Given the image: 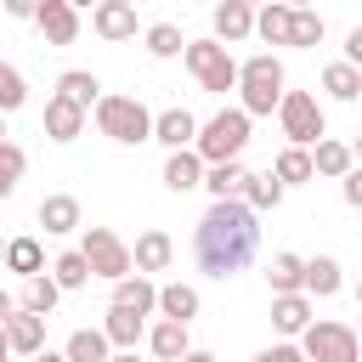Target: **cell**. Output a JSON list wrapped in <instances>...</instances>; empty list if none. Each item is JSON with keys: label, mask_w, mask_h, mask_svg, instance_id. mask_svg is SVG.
<instances>
[{"label": "cell", "mask_w": 362, "mask_h": 362, "mask_svg": "<svg viewBox=\"0 0 362 362\" xmlns=\"http://www.w3.org/2000/svg\"><path fill=\"white\" fill-rule=\"evenodd\" d=\"M192 255H198V272L226 283L238 277L255 255H260V215L243 204V198H221L204 209L198 232H192Z\"/></svg>", "instance_id": "cell-1"}, {"label": "cell", "mask_w": 362, "mask_h": 362, "mask_svg": "<svg viewBox=\"0 0 362 362\" xmlns=\"http://www.w3.org/2000/svg\"><path fill=\"white\" fill-rule=\"evenodd\" d=\"M283 90H288V79H283V62H277L272 51H255V57L238 62V107H243L249 119L277 113Z\"/></svg>", "instance_id": "cell-2"}, {"label": "cell", "mask_w": 362, "mask_h": 362, "mask_svg": "<svg viewBox=\"0 0 362 362\" xmlns=\"http://www.w3.org/2000/svg\"><path fill=\"white\" fill-rule=\"evenodd\" d=\"M249 113L243 107H221V113H209L204 124H198V141H192V153L204 158V170L209 164H232L243 147H249Z\"/></svg>", "instance_id": "cell-3"}, {"label": "cell", "mask_w": 362, "mask_h": 362, "mask_svg": "<svg viewBox=\"0 0 362 362\" xmlns=\"http://www.w3.org/2000/svg\"><path fill=\"white\" fill-rule=\"evenodd\" d=\"M90 119H96V130H102L107 141H119V147L153 141V113H147L141 96H102V102L90 107Z\"/></svg>", "instance_id": "cell-4"}, {"label": "cell", "mask_w": 362, "mask_h": 362, "mask_svg": "<svg viewBox=\"0 0 362 362\" xmlns=\"http://www.w3.org/2000/svg\"><path fill=\"white\" fill-rule=\"evenodd\" d=\"M277 124H283L288 147H305V153L328 136V113H322V102H317L311 90H283V102H277Z\"/></svg>", "instance_id": "cell-5"}, {"label": "cell", "mask_w": 362, "mask_h": 362, "mask_svg": "<svg viewBox=\"0 0 362 362\" xmlns=\"http://www.w3.org/2000/svg\"><path fill=\"white\" fill-rule=\"evenodd\" d=\"M294 345H300L305 362H362V339H356L351 322H328V317H317Z\"/></svg>", "instance_id": "cell-6"}, {"label": "cell", "mask_w": 362, "mask_h": 362, "mask_svg": "<svg viewBox=\"0 0 362 362\" xmlns=\"http://www.w3.org/2000/svg\"><path fill=\"white\" fill-rule=\"evenodd\" d=\"M79 255H85L90 277H102V283H119V277H130V272H136V266H130V243H124L113 226H85Z\"/></svg>", "instance_id": "cell-7"}, {"label": "cell", "mask_w": 362, "mask_h": 362, "mask_svg": "<svg viewBox=\"0 0 362 362\" xmlns=\"http://www.w3.org/2000/svg\"><path fill=\"white\" fill-rule=\"evenodd\" d=\"M187 68H192V79L209 90V96H226V90H238V62H232V51L226 45H215V40H187Z\"/></svg>", "instance_id": "cell-8"}, {"label": "cell", "mask_w": 362, "mask_h": 362, "mask_svg": "<svg viewBox=\"0 0 362 362\" xmlns=\"http://www.w3.org/2000/svg\"><path fill=\"white\" fill-rule=\"evenodd\" d=\"M34 23H40L45 45H74L79 40V6L74 0H40L34 6Z\"/></svg>", "instance_id": "cell-9"}, {"label": "cell", "mask_w": 362, "mask_h": 362, "mask_svg": "<svg viewBox=\"0 0 362 362\" xmlns=\"http://www.w3.org/2000/svg\"><path fill=\"white\" fill-rule=\"evenodd\" d=\"M90 28H96L107 45H124V40H136L141 23H136V6H130V0H102V6L90 11Z\"/></svg>", "instance_id": "cell-10"}, {"label": "cell", "mask_w": 362, "mask_h": 362, "mask_svg": "<svg viewBox=\"0 0 362 362\" xmlns=\"http://www.w3.org/2000/svg\"><path fill=\"white\" fill-rule=\"evenodd\" d=\"M153 141L170 147V153H187L198 141V119L187 107H164V113H153Z\"/></svg>", "instance_id": "cell-11"}, {"label": "cell", "mask_w": 362, "mask_h": 362, "mask_svg": "<svg viewBox=\"0 0 362 362\" xmlns=\"http://www.w3.org/2000/svg\"><path fill=\"white\" fill-rule=\"evenodd\" d=\"M175 260V238L164 232V226H147L141 238H136V249H130V266H136V277H147V272H164Z\"/></svg>", "instance_id": "cell-12"}, {"label": "cell", "mask_w": 362, "mask_h": 362, "mask_svg": "<svg viewBox=\"0 0 362 362\" xmlns=\"http://www.w3.org/2000/svg\"><path fill=\"white\" fill-rule=\"evenodd\" d=\"M311 322H317V305H311L305 294H277V300H272V328H277L283 339H300Z\"/></svg>", "instance_id": "cell-13"}, {"label": "cell", "mask_w": 362, "mask_h": 362, "mask_svg": "<svg viewBox=\"0 0 362 362\" xmlns=\"http://www.w3.org/2000/svg\"><path fill=\"white\" fill-rule=\"evenodd\" d=\"M107 305H119V311H136V317H153V311H158V283L130 272V277H119V283H113V300H107Z\"/></svg>", "instance_id": "cell-14"}, {"label": "cell", "mask_w": 362, "mask_h": 362, "mask_svg": "<svg viewBox=\"0 0 362 362\" xmlns=\"http://www.w3.org/2000/svg\"><path fill=\"white\" fill-rule=\"evenodd\" d=\"M351 170H356V158H351V141H339V136H322V141L311 147V175L345 181Z\"/></svg>", "instance_id": "cell-15"}, {"label": "cell", "mask_w": 362, "mask_h": 362, "mask_svg": "<svg viewBox=\"0 0 362 362\" xmlns=\"http://www.w3.org/2000/svg\"><path fill=\"white\" fill-rule=\"evenodd\" d=\"M339 288H345V277H339V260H334V255H311V260H305V288H300V294L317 305V300H334Z\"/></svg>", "instance_id": "cell-16"}, {"label": "cell", "mask_w": 362, "mask_h": 362, "mask_svg": "<svg viewBox=\"0 0 362 362\" xmlns=\"http://www.w3.org/2000/svg\"><path fill=\"white\" fill-rule=\"evenodd\" d=\"M6 345H11V356H40L45 351V317L17 305V317L6 322Z\"/></svg>", "instance_id": "cell-17"}, {"label": "cell", "mask_w": 362, "mask_h": 362, "mask_svg": "<svg viewBox=\"0 0 362 362\" xmlns=\"http://www.w3.org/2000/svg\"><path fill=\"white\" fill-rule=\"evenodd\" d=\"M85 119H90V113L74 107V102H62V96L45 102V136H51V141H79V136H85Z\"/></svg>", "instance_id": "cell-18"}, {"label": "cell", "mask_w": 362, "mask_h": 362, "mask_svg": "<svg viewBox=\"0 0 362 362\" xmlns=\"http://www.w3.org/2000/svg\"><path fill=\"white\" fill-rule=\"evenodd\" d=\"M102 339H107L113 351H136V339H147V317L107 305V317H102Z\"/></svg>", "instance_id": "cell-19"}, {"label": "cell", "mask_w": 362, "mask_h": 362, "mask_svg": "<svg viewBox=\"0 0 362 362\" xmlns=\"http://www.w3.org/2000/svg\"><path fill=\"white\" fill-rule=\"evenodd\" d=\"M249 34H255V11H249L243 0L215 6V45H238V40H249Z\"/></svg>", "instance_id": "cell-20"}, {"label": "cell", "mask_w": 362, "mask_h": 362, "mask_svg": "<svg viewBox=\"0 0 362 362\" xmlns=\"http://www.w3.org/2000/svg\"><path fill=\"white\" fill-rule=\"evenodd\" d=\"M40 226H45L51 238L74 232V226H79V198H74V192H45V198H40Z\"/></svg>", "instance_id": "cell-21"}, {"label": "cell", "mask_w": 362, "mask_h": 362, "mask_svg": "<svg viewBox=\"0 0 362 362\" xmlns=\"http://www.w3.org/2000/svg\"><path fill=\"white\" fill-rule=\"evenodd\" d=\"M266 283H272V300H277V294H300V288H305V260H300L294 249H277L272 266H266Z\"/></svg>", "instance_id": "cell-22"}, {"label": "cell", "mask_w": 362, "mask_h": 362, "mask_svg": "<svg viewBox=\"0 0 362 362\" xmlns=\"http://www.w3.org/2000/svg\"><path fill=\"white\" fill-rule=\"evenodd\" d=\"M147 351H153L158 362H181V356L192 351V339H187V322H164V317H158V322L147 328Z\"/></svg>", "instance_id": "cell-23"}, {"label": "cell", "mask_w": 362, "mask_h": 362, "mask_svg": "<svg viewBox=\"0 0 362 362\" xmlns=\"http://www.w3.org/2000/svg\"><path fill=\"white\" fill-rule=\"evenodd\" d=\"M57 96H62V102H74V107H85V113H90V107H96V102H102V79H96V74H90V68H68V74H62V79H57Z\"/></svg>", "instance_id": "cell-24"}, {"label": "cell", "mask_w": 362, "mask_h": 362, "mask_svg": "<svg viewBox=\"0 0 362 362\" xmlns=\"http://www.w3.org/2000/svg\"><path fill=\"white\" fill-rule=\"evenodd\" d=\"M0 266L17 272L23 283L40 277V272H45V249H40V238H6V260H0Z\"/></svg>", "instance_id": "cell-25"}, {"label": "cell", "mask_w": 362, "mask_h": 362, "mask_svg": "<svg viewBox=\"0 0 362 362\" xmlns=\"http://www.w3.org/2000/svg\"><path fill=\"white\" fill-rule=\"evenodd\" d=\"M158 317L164 322H192L198 317V288L192 283H158Z\"/></svg>", "instance_id": "cell-26"}, {"label": "cell", "mask_w": 362, "mask_h": 362, "mask_svg": "<svg viewBox=\"0 0 362 362\" xmlns=\"http://www.w3.org/2000/svg\"><path fill=\"white\" fill-rule=\"evenodd\" d=\"M164 187L170 192H192V187H204V158L187 147V153H170L164 158Z\"/></svg>", "instance_id": "cell-27"}, {"label": "cell", "mask_w": 362, "mask_h": 362, "mask_svg": "<svg viewBox=\"0 0 362 362\" xmlns=\"http://www.w3.org/2000/svg\"><path fill=\"white\" fill-rule=\"evenodd\" d=\"M204 187H209L215 204H221V198H243V187H249L243 158H232V164H209V170H204Z\"/></svg>", "instance_id": "cell-28"}, {"label": "cell", "mask_w": 362, "mask_h": 362, "mask_svg": "<svg viewBox=\"0 0 362 362\" xmlns=\"http://www.w3.org/2000/svg\"><path fill=\"white\" fill-rule=\"evenodd\" d=\"M288 23H294V6H283V0H272V6L255 11V34L266 45H288Z\"/></svg>", "instance_id": "cell-29"}, {"label": "cell", "mask_w": 362, "mask_h": 362, "mask_svg": "<svg viewBox=\"0 0 362 362\" xmlns=\"http://www.w3.org/2000/svg\"><path fill=\"white\" fill-rule=\"evenodd\" d=\"M57 300H62V288L51 283V272L28 277V283H23V294H17V305H23V311H34V317H51V311H57Z\"/></svg>", "instance_id": "cell-30"}, {"label": "cell", "mask_w": 362, "mask_h": 362, "mask_svg": "<svg viewBox=\"0 0 362 362\" xmlns=\"http://www.w3.org/2000/svg\"><path fill=\"white\" fill-rule=\"evenodd\" d=\"M62 356H68V362H107L113 345L102 339V328H74L68 345H62Z\"/></svg>", "instance_id": "cell-31"}, {"label": "cell", "mask_w": 362, "mask_h": 362, "mask_svg": "<svg viewBox=\"0 0 362 362\" xmlns=\"http://www.w3.org/2000/svg\"><path fill=\"white\" fill-rule=\"evenodd\" d=\"M51 283H57L62 294L85 288V283H90V266H85V255H79V249H62V255L51 260Z\"/></svg>", "instance_id": "cell-32"}, {"label": "cell", "mask_w": 362, "mask_h": 362, "mask_svg": "<svg viewBox=\"0 0 362 362\" xmlns=\"http://www.w3.org/2000/svg\"><path fill=\"white\" fill-rule=\"evenodd\" d=\"M141 40H147V57H158V62H170V57H181V51H187V40H181V28H175V23H147V28H141Z\"/></svg>", "instance_id": "cell-33"}, {"label": "cell", "mask_w": 362, "mask_h": 362, "mask_svg": "<svg viewBox=\"0 0 362 362\" xmlns=\"http://www.w3.org/2000/svg\"><path fill=\"white\" fill-rule=\"evenodd\" d=\"M322 90H328L334 102H356V96H362V74H356L351 62H328V68H322Z\"/></svg>", "instance_id": "cell-34"}, {"label": "cell", "mask_w": 362, "mask_h": 362, "mask_svg": "<svg viewBox=\"0 0 362 362\" xmlns=\"http://www.w3.org/2000/svg\"><path fill=\"white\" fill-rule=\"evenodd\" d=\"M272 175L283 181V192H288V187H300V181H317V175H311V153H305V147H283V153H277V164H272Z\"/></svg>", "instance_id": "cell-35"}, {"label": "cell", "mask_w": 362, "mask_h": 362, "mask_svg": "<svg viewBox=\"0 0 362 362\" xmlns=\"http://www.w3.org/2000/svg\"><path fill=\"white\" fill-rule=\"evenodd\" d=\"M243 204H249L255 215H260V209H277V204H283V181H277L272 170H266V175H249V187H243Z\"/></svg>", "instance_id": "cell-36"}, {"label": "cell", "mask_w": 362, "mask_h": 362, "mask_svg": "<svg viewBox=\"0 0 362 362\" xmlns=\"http://www.w3.org/2000/svg\"><path fill=\"white\" fill-rule=\"evenodd\" d=\"M23 170H28V153H23L17 141H0V198H11V192H17Z\"/></svg>", "instance_id": "cell-37"}, {"label": "cell", "mask_w": 362, "mask_h": 362, "mask_svg": "<svg viewBox=\"0 0 362 362\" xmlns=\"http://www.w3.org/2000/svg\"><path fill=\"white\" fill-rule=\"evenodd\" d=\"M28 102V79H23V68H11V62H0V113L11 119L17 107Z\"/></svg>", "instance_id": "cell-38"}, {"label": "cell", "mask_w": 362, "mask_h": 362, "mask_svg": "<svg viewBox=\"0 0 362 362\" xmlns=\"http://www.w3.org/2000/svg\"><path fill=\"white\" fill-rule=\"evenodd\" d=\"M288 45H300V51L322 45V17H317V11H305V6H294V23H288Z\"/></svg>", "instance_id": "cell-39"}, {"label": "cell", "mask_w": 362, "mask_h": 362, "mask_svg": "<svg viewBox=\"0 0 362 362\" xmlns=\"http://www.w3.org/2000/svg\"><path fill=\"white\" fill-rule=\"evenodd\" d=\"M255 362H305V356H300V345H294V339H283V345H266V351H255Z\"/></svg>", "instance_id": "cell-40"}, {"label": "cell", "mask_w": 362, "mask_h": 362, "mask_svg": "<svg viewBox=\"0 0 362 362\" xmlns=\"http://www.w3.org/2000/svg\"><path fill=\"white\" fill-rule=\"evenodd\" d=\"M339 192H345V204H351V209H362V164H356V170L339 181Z\"/></svg>", "instance_id": "cell-41"}, {"label": "cell", "mask_w": 362, "mask_h": 362, "mask_svg": "<svg viewBox=\"0 0 362 362\" xmlns=\"http://www.w3.org/2000/svg\"><path fill=\"white\" fill-rule=\"evenodd\" d=\"M339 62H351V68L362 74V23H356V28L345 34V57H339Z\"/></svg>", "instance_id": "cell-42"}, {"label": "cell", "mask_w": 362, "mask_h": 362, "mask_svg": "<svg viewBox=\"0 0 362 362\" xmlns=\"http://www.w3.org/2000/svg\"><path fill=\"white\" fill-rule=\"evenodd\" d=\"M6 17H17V23H34V0H6Z\"/></svg>", "instance_id": "cell-43"}, {"label": "cell", "mask_w": 362, "mask_h": 362, "mask_svg": "<svg viewBox=\"0 0 362 362\" xmlns=\"http://www.w3.org/2000/svg\"><path fill=\"white\" fill-rule=\"evenodd\" d=\"M11 317H17V300H11V294H6V288H0V328H6V322H11Z\"/></svg>", "instance_id": "cell-44"}, {"label": "cell", "mask_w": 362, "mask_h": 362, "mask_svg": "<svg viewBox=\"0 0 362 362\" xmlns=\"http://www.w3.org/2000/svg\"><path fill=\"white\" fill-rule=\"evenodd\" d=\"M28 362H68V356H62V351H51V345H45V351H40V356H28Z\"/></svg>", "instance_id": "cell-45"}, {"label": "cell", "mask_w": 362, "mask_h": 362, "mask_svg": "<svg viewBox=\"0 0 362 362\" xmlns=\"http://www.w3.org/2000/svg\"><path fill=\"white\" fill-rule=\"evenodd\" d=\"M181 362H215V356H209V351H187Z\"/></svg>", "instance_id": "cell-46"}, {"label": "cell", "mask_w": 362, "mask_h": 362, "mask_svg": "<svg viewBox=\"0 0 362 362\" xmlns=\"http://www.w3.org/2000/svg\"><path fill=\"white\" fill-rule=\"evenodd\" d=\"M107 362H141V356H136V351H113Z\"/></svg>", "instance_id": "cell-47"}, {"label": "cell", "mask_w": 362, "mask_h": 362, "mask_svg": "<svg viewBox=\"0 0 362 362\" xmlns=\"http://www.w3.org/2000/svg\"><path fill=\"white\" fill-rule=\"evenodd\" d=\"M351 158H356V164H362V130H356V141H351Z\"/></svg>", "instance_id": "cell-48"}, {"label": "cell", "mask_w": 362, "mask_h": 362, "mask_svg": "<svg viewBox=\"0 0 362 362\" xmlns=\"http://www.w3.org/2000/svg\"><path fill=\"white\" fill-rule=\"evenodd\" d=\"M0 362H11V345H6V328H0Z\"/></svg>", "instance_id": "cell-49"}, {"label": "cell", "mask_w": 362, "mask_h": 362, "mask_svg": "<svg viewBox=\"0 0 362 362\" xmlns=\"http://www.w3.org/2000/svg\"><path fill=\"white\" fill-rule=\"evenodd\" d=\"M0 141H11V136H6V113H0Z\"/></svg>", "instance_id": "cell-50"}, {"label": "cell", "mask_w": 362, "mask_h": 362, "mask_svg": "<svg viewBox=\"0 0 362 362\" xmlns=\"http://www.w3.org/2000/svg\"><path fill=\"white\" fill-rule=\"evenodd\" d=\"M356 305H362V283H356Z\"/></svg>", "instance_id": "cell-51"}, {"label": "cell", "mask_w": 362, "mask_h": 362, "mask_svg": "<svg viewBox=\"0 0 362 362\" xmlns=\"http://www.w3.org/2000/svg\"><path fill=\"white\" fill-rule=\"evenodd\" d=\"M0 260H6V238H0Z\"/></svg>", "instance_id": "cell-52"}, {"label": "cell", "mask_w": 362, "mask_h": 362, "mask_svg": "<svg viewBox=\"0 0 362 362\" xmlns=\"http://www.w3.org/2000/svg\"><path fill=\"white\" fill-rule=\"evenodd\" d=\"M356 339H362V322H356Z\"/></svg>", "instance_id": "cell-53"}]
</instances>
